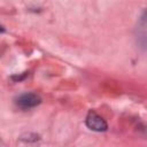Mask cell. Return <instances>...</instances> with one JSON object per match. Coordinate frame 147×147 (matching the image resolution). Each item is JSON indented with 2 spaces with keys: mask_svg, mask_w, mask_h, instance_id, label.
I'll list each match as a JSON object with an SVG mask.
<instances>
[{
  "mask_svg": "<svg viewBox=\"0 0 147 147\" xmlns=\"http://www.w3.org/2000/svg\"><path fill=\"white\" fill-rule=\"evenodd\" d=\"M86 125L91 130L98 131V132H102V131H106L107 130V123H106V121L100 115H98L95 111H92V110L87 114Z\"/></svg>",
  "mask_w": 147,
  "mask_h": 147,
  "instance_id": "2",
  "label": "cell"
},
{
  "mask_svg": "<svg viewBox=\"0 0 147 147\" xmlns=\"http://www.w3.org/2000/svg\"><path fill=\"white\" fill-rule=\"evenodd\" d=\"M15 102L17 107H20L21 109H30L38 106L41 102V99L36 93H24V94H21Z\"/></svg>",
  "mask_w": 147,
  "mask_h": 147,
  "instance_id": "1",
  "label": "cell"
},
{
  "mask_svg": "<svg viewBox=\"0 0 147 147\" xmlns=\"http://www.w3.org/2000/svg\"><path fill=\"white\" fill-rule=\"evenodd\" d=\"M0 31H3V29H2V28H1V26H0Z\"/></svg>",
  "mask_w": 147,
  "mask_h": 147,
  "instance_id": "3",
  "label": "cell"
}]
</instances>
